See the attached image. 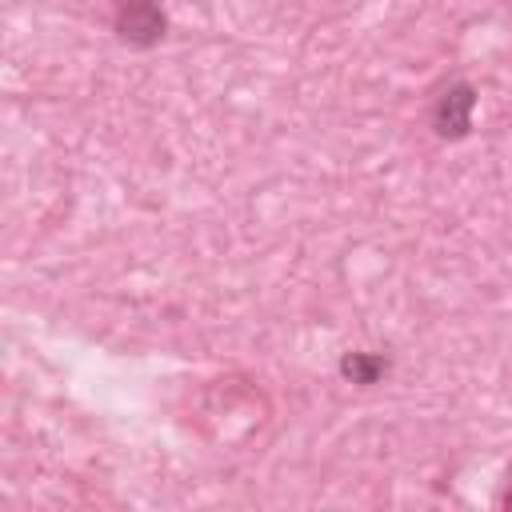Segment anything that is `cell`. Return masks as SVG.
Wrapping results in <instances>:
<instances>
[{
  "label": "cell",
  "instance_id": "obj_4",
  "mask_svg": "<svg viewBox=\"0 0 512 512\" xmlns=\"http://www.w3.org/2000/svg\"><path fill=\"white\" fill-rule=\"evenodd\" d=\"M504 504H508V508H512V492H508V496H504Z\"/></svg>",
  "mask_w": 512,
  "mask_h": 512
},
{
  "label": "cell",
  "instance_id": "obj_3",
  "mask_svg": "<svg viewBox=\"0 0 512 512\" xmlns=\"http://www.w3.org/2000/svg\"><path fill=\"white\" fill-rule=\"evenodd\" d=\"M340 372H344V380H352V384H376V380L388 372V360H384V356H372V352H348V356L340 360Z\"/></svg>",
  "mask_w": 512,
  "mask_h": 512
},
{
  "label": "cell",
  "instance_id": "obj_1",
  "mask_svg": "<svg viewBox=\"0 0 512 512\" xmlns=\"http://www.w3.org/2000/svg\"><path fill=\"white\" fill-rule=\"evenodd\" d=\"M168 28V16L160 12L156 0H124L116 8V36L136 44V48H152Z\"/></svg>",
  "mask_w": 512,
  "mask_h": 512
},
{
  "label": "cell",
  "instance_id": "obj_2",
  "mask_svg": "<svg viewBox=\"0 0 512 512\" xmlns=\"http://www.w3.org/2000/svg\"><path fill=\"white\" fill-rule=\"evenodd\" d=\"M472 108H476V88L472 84H448L444 92H440V100H436V108H432V128H436V136H444V140H460V136H468V128H472Z\"/></svg>",
  "mask_w": 512,
  "mask_h": 512
}]
</instances>
